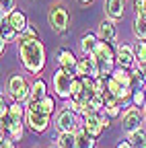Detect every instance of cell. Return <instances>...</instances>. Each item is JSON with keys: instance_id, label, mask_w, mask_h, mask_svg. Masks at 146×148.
I'll return each mask as SVG.
<instances>
[{"instance_id": "cell-1", "label": "cell", "mask_w": 146, "mask_h": 148, "mask_svg": "<svg viewBox=\"0 0 146 148\" xmlns=\"http://www.w3.org/2000/svg\"><path fill=\"white\" fill-rule=\"evenodd\" d=\"M16 51H19V60L23 68L29 74H41L45 64H47V56H45V45L39 39L37 33H29L25 31L19 41H16Z\"/></svg>"}, {"instance_id": "cell-2", "label": "cell", "mask_w": 146, "mask_h": 148, "mask_svg": "<svg viewBox=\"0 0 146 148\" xmlns=\"http://www.w3.org/2000/svg\"><path fill=\"white\" fill-rule=\"evenodd\" d=\"M6 95L12 101H19L27 107V101H29V95H31V84H27V80L21 74H12L6 82Z\"/></svg>"}, {"instance_id": "cell-3", "label": "cell", "mask_w": 146, "mask_h": 148, "mask_svg": "<svg viewBox=\"0 0 146 148\" xmlns=\"http://www.w3.org/2000/svg\"><path fill=\"white\" fill-rule=\"evenodd\" d=\"M109 123H111V119H109L105 113H88V115H82V121H80V127L84 130L86 134H90L93 138H99L101 132L105 127H109Z\"/></svg>"}, {"instance_id": "cell-4", "label": "cell", "mask_w": 146, "mask_h": 148, "mask_svg": "<svg viewBox=\"0 0 146 148\" xmlns=\"http://www.w3.org/2000/svg\"><path fill=\"white\" fill-rule=\"evenodd\" d=\"M47 21H49V27L56 33H66L68 31V21H70L68 8L64 4H51L49 6V14H47Z\"/></svg>"}, {"instance_id": "cell-5", "label": "cell", "mask_w": 146, "mask_h": 148, "mask_svg": "<svg viewBox=\"0 0 146 148\" xmlns=\"http://www.w3.org/2000/svg\"><path fill=\"white\" fill-rule=\"evenodd\" d=\"M142 123H144V113H140V107H127L123 111V115H121V130L127 134H132V132H138V130H142Z\"/></svg>"}, {"instance_id": "cell-6", "label": "cell", "mask_w": 146, "mask_h": 148, "mask_svg": "<svg viewBox=\"0 0 146 148\" xmlns=\"http://www.w3.org/2000/svg\"><path fill=\"white\" fill-rule=\"evenodd\" d=\"M53 92H56V97L58 99H70L72 97V92H70V86H72V76L70 74H66L62 68H58L56 72H53Z\"/></svg>"}, {"instance_id": "cell-7", "label": "cell", "mask_w": 146, "mask_h": 148, "mask_svg": "<svg viewBox=\"0 0 146 148\" xmlns=\"http://www.w3.org/2000/svg\"><path fill=\"white\" fill-rule=\"evenodd\" d=\"M25 125L31 130L33 134H43L45 130L49 127V115L39 113V111H33V109H27V113H25Z\"/></svg>"}, {"instance_id": "cell-8", "label": "cell", "mask_w": 146, "mask_h": 148, "mask_svg": "<svg viewBox=\"0 0 146 148\" xmlns=\"http://www.w3.org/2000/svg\"><path fill=\"white\" fill-rule=\"evenodd\" d=\"M58 64H60V68H62L66 74H70L72 78L78 76V58L74 56V51H72V49L62 47V49L58 51Z\"/></svg>"}, {"instance_id": "cell-9", "label": "cell", "mask_w": 146, "mask_h": 148, "mask_svg": "<svg viewBox=\"0 0 146 148\" xmlns=\"http://www.w3.org/2000/svg\"><path fill=\"white\" fill-rule=\"evenodd\" d=\"M56 127H58V132H76L80 127V121H78L76 113H72L68 109H62L56 115Z\"/></svg>"}, {"instance_id": "cell-10", "label": "cell", "mask_w": 146, "mask_h": 148, "mask_svg": "<svg viewBox=\"0 0 146 148\" xmlns=\"http://www.w3.org/2000/svg\"><path fill=\"white\" fill-rule=\"evenodd\" d=\"M115 62H117V66H121V68H134V66H138L136 64V53H134V47L132 45H127V43H121L117 49H115Z\"/></svg>"}, {"instance_id": "cell-11", "label": "cell", "mask_w": 146, "mask_h": 148, "mask_svg": "<svg viewBox=\"0 0 146 148\" xmlns=\"http://www.w3.org/2000/svg\"><path fill=\"white\" fill-rule=\"evenodd\" d=\"M97 37H99L101 41H109V43H113L117 39V29H115V23L111 21V18H105V21L99 23Z\"/></svg>"}, {"instance_id": "cell-12", "label": "cell", "mask_w": 146, "mask_h": 148, "mask_svg": "<svg viewBox=\"0 0 146 148\" xmlns=\"http://www.w3.org/2000/svg\"><path fill=\"white\" fill-rule=\"evenodd\" d=\"M78 76H90V78L99 76V68H97V62L93 56L78 58Z\"/></svg>"}, {"instance_id": "cell-13", "label": "cell", "mask_w": 146, "mask_h": 148, "mask_svg": "<svg viewBox=\"0 0 146 148\" xmlns=\"http://www.w3.org/2000/svg\"><path fill=\"white\" fill-rule=\"evenodd\" d=\"M6 21L14 27V31L16 33H25L27 31V27H29V21H27V14L23 12V10H19V8H14L12 12H8L6 14Z\"/></svg>"}, {"instance_id": "cell-14", "label": "cell", "mask_w": 146, "mask_h": 148, "mask_svg": "<svg viewBox=\"0 0 146 148\" xmlns=\"http://www.w3.org/2000/svg\"><path fill=\"white\" fill-rule=\"evenodd\" d=\"M45 95H47V82H45L43 78H35L33 84H31V95H29L27 107H29V105H35L37 101H41Z\"/></svg>"}, {"instance_id": "cell-15", "label": "cell", "mask_w": 146, "mask_h": 148, "mask_svg": "<svg viewBox=\"0 0 146 148\" xmlns=\"http://www.w3.org/2000/svg\"><path fill=\"white\" fill-rule=\"evenodd\" d=\"M101 113H105L109 119H115V117H119L121 115V105H119V101L115 99V97H105L103 99V111Z\"/></svg>"}, {"instance_id": "cell-16", "label": "cell", "mask_w": 146, "mask_h": 148, "mask_svg": "<svg viewBox=\"0 0 146 148\" xmlns=\"http://www.w3.org/2000/svg\"><path fill=\"white\" fill-rule=\"evenodd\" d=\"M27 109L39 111V113H45V115H51V113H56V99H53L51 95H45L41 101H37L35 105H29Z\"/></svg>"}, {"instance_id": "cell-17", "label": "cell", "mask_w": 146, "mask_h": 148, "mask_svg": "<svg viewBox=\"0 0 146 148\" xmlns=\"http://www.w3.org/2000/svg\"><path fill=\"white\" fill-rule=\"evenodd\" d=\"M78 45H80L82 56H93L95 49H97V45H99V37H97V33H86V35H82V39H80Z\"/></svg>"}, {"instance_id": "cell-18", "label": "cell", "mask_w": 146, "mask_h": 148, "mask_svg": "<svg viewBox=\"0 0 146 148\" xmlns=\"http://www.w3.org/2000/svg\"><path fill=\"white\" fill-rule=\"evenodd\" d=\"M103 8H105V14L111 18V21H117V18L123 16V2L121 0H105Z\"/></svg>"}, {"instance_id": "cell-19", "label": "cell", "mask_w": 146, "mask_h": 148, "mask_svg": "<svg viewBox=\"0 0 146 148\" xmlns=\"http://www.w3.org/2000/svg\"><path fill=\"white\" fill-rule=\"evenodd\" d=\"M146 86V76L140 66H134L132 72H130V88L136 90V88H144Z\"/></svg>"}, {"instance_id": "cell-20", "label": "cell", "mask_w": 146, "mask_h": 148, "mask_svg": "<svg viewBox=\"0 0 146 148\" xmlns=\"http://www.w3.org/2000/svg\"><path fill=\"white\" fill-rule=\"evenodd\" d=\"M74 136H76V148H95V146H97L95 138L90 136V134H86L82 127H78V130H76Z\"/></svg>"}, {"instance_id": "cell-21", "label": "cell", "mask_w": 146, "mask_h": 148, "mask_svg": "<svg viewBox=\"0 0 146 148\" xmlns=\"http://www.w3.org/2000/svg\"><path fill=\"white\" fill-rule=\"evenodd\" d=\"M56 148H76L74 132H60L56 138Z\"/></svg>"}, {"instance_id": "cell-22", "label": "cell", "mask_w": 146, "mask_h": 148, "mask_svg": "<svg viewBox=\"0 0 146 148\" xmlns=\"http://www.w3.org/2000/svg\"><path fill=\"white\" fill-rule=\"evenodd\" d=\"M23 130H25V121H10V125L4 132L12 142H19V140H23Z\"/></svg>"}, {"instance_id": "cell-23", "label": "cell", "mask_w": 146, "mask_h": 148, "mask_svg": "<svg viewBox=\"0 0 146 148\" xmlns=\"http://www.w3.org/2000/svg\"><path fill=\"white\" fill-rule=\"evenodd\" d=\"M130 68H121V66H115L113 72H111V78L117 80L121 86H130Z\"/></svg>"}, {"instance_id": "cell-24", "label": "cell", "mask_w": 146, "mask_h": 148, "mask_svg": "<svg viewBox=\"0 0 146 148\" xmlns=\"http://www.w3.org/2000/svg\"><path fill=\"white\" fill-rule=\"evenodd\" d=\"M0 35H2V39L8 43V41H14L19 33H16V31H14V27H12V25L6 21V18H4V23L0 25Z\"/></svg>"}, {"instance_id": "cell-25", "label": "cell", "mask_w": 146, "mask_h": 148, "mask_svg": "<svg viewBox=\"0 0 146 148\" xmlns=\"http://www.w3.org/2000/svg\"><path fill=\"white\" fill-rule=\"evenodd\" d=\"M127 140H130V144L134 148H144L146 146V132H144V130L132 132V134H127Z\"/></svg>"}, {"instance_id": "cell-26", "label": "cell", "mask_w": 146, "mask_h": 148, "mask_svg": "<svg viewBox=\"0 0 146 148\" xmlns=\"http://www.w3.org/2000/svg\"><path fill=\"white\" fill-rule=\"evenodd\" d=\"M134 53H136V64H138V66L146 64V39H138V41H136Z\"/></svg>"}, {"instance_id": "cell-27", "label": "cell", "mask_w": 146, "mask_h": 148, "mask_svg": "<svg viewBox=\"0 0 146 148\" xmlns=\"http://www.w3.org/2000/svg\"><path fill=\"white\" fill-rule=\"evenodd\" d=\"M132 31H134V35L138 39H146V18L136 16L134 23H132Z\"/></svg>"}, {"instance_id": "cell-28", "label": "cell", "mask_w": 146, "mask_h": 148, "mask_svg": "<svg viewBox=\"0 0 146 148\" xmlns=\"http://www.w3.org/2000/svg\"><path fill=\"white\" fill-rule=\"evenodd\" d=\"M132 105L134 107H144L146 105V86L132 90Z\"/></svg>"}, {"instance_id": "cell-29", "label": "cell", "mask_w": 146, "mask_h": 148, "mask_svg": "<svg viewBox=\"0 0 146 148\" xmlns=\"http://www.w3.org/2000/svg\"><path fill=\"white\" fill-rule=\"evenodd\" d=\"M95 92L101 95L103 99L109 97V90H107V76H97L95 78Z\"/></svg>"}, {"instance_id": "cell-30", "label": "cell", "mask_w": 146, "mask_h": 148, "mask_svg": "<svg viewBox=\"0 0 146 148\" xmlns=\"http://www.w3.org/2000/svg\"><path fill=\"white\" fill-rule=\"evenodd\" d=\"M121 88H123V86H121L117 80H113L111 76H107V90H109V95H111V97L117 99V95L121 92Z\"/></svg>"}, {"instance_id": "cell-31", "label": "cell", "mask_w": 146, "mask_h": 148, "mask_svg": "<svg viewBox=\"0 0 146 148\" xmlns=\"http://www.w3.org/2000/svg\"><path fill=\"white\" fill-rule=\"evenodd\" d=\"M117 101H119L121 107H125L127 103H132V88H130V86H123L121 92L117 95Z\"/></svg>"}, {"instance_id": "cell-32", "label": "cell", "mask_w": 146, "mask_h": 148, "mask_svg": "<svg viewBox=\"0 0 146 148\" xmlns=\"http://www.w3.org/2000/svg\"><path fill=\"white\" fill-rule=\"evenodd\" d=\"M64 109H68V111H72V113H76V115H80V103H78V99H74V97H70V99H66V103H64Z\"/></svg>"}, {"instance_id": "cell-33", "label": "cell", "mask_w": 146, "mask_h": 148, "mask_svg": "<svg viewBox=\"0 0 146 148\" xmlns=\"http://www.w3.org/2000/svg\"><path fill=\"white\" fill-rule=\"evenodd\" d=\"M84 84H82V78L80 76H74L72 78V86H70V92H72V97H78L80 92H82Z\"/></svg>"}, {"instance_id": "cell-34", "label": "cell", "mask_w": 146, "mask_h": 148, "mask_svg": "<svg viewBox=\"0 0 146 148\" xmlns=\"http://www.w3.org/2000/svg\"><path fill=\"white\" fill-rule=\"evenodd\" d=\"M134 10H136V16L146 18V0H134Z\"/></svg>"}, {"instance_id": "cell-35", "label": "cell", "mask_w": 146, "mask_h": 148, "mask_svg": "<svg viewBox=\"0 0 146 148\" xmlns=\"http://www.w3.org/2000/svg\"><path fill=\"white\" fill-rule=\"evenodd\" d=\"M8 113V103H6V97H4V92L0 90V121H2Z\"/></svg>"}, {"instance_id": "cell-36", "label": "cell", "mask_w": 146, "mask_h": 148, "mask_svg": "<svg viewBox=\"0 0 146 148\" xmlns=\"http://www.w3.org/2000/svg\"><path fill=\"white\" fill-rule=\"evenodd\" d=\"M0 8L4 10V14H8V12H12L16 6H14V0H0Z\"/></svg>"}, {"instance_id": "cell-37", "label": "cell", "mask_w": 146, "mask_h": 148, "mask_svg": "<svg viewBox=\"0 0 146 148\" xmlns=\"http://www.w3.org/2000/svg\"><path fill=\"white\" fill-rule=\"evenodd\" d=\"M115 148H134V146L130 144V140H119V142L115 144Z\"/></svg>"}, {"instance_id": "cell-38", "label": "cell", "mask_w": 146, "mask_h": 148, "mask_svg": "<svg viewBox=\"0 0 146 148\" xmlns=\"http://www.w3.org/2000/svg\"><path fill=\"white\" fill-rule=\"evenodd\" d=\"M4 47H6V41L2 39V35H0V56L4 53Z\"/></svg>"}, {"instance_id": "cell-39", "label": "cell", "mask_w": 146, "mask_h": 148, "mask_svg": "<svg viewBox=\"0 0 146 148\" xmlns=\"http://www.w3.org/2000/svg\"><path fill=\"white\" fill-rule=\"evenodd\" d=\"M4 18H6V14H4V10H2V8H0V25L4 23Z\"/></svg>"}, {"instance_id": "cell-40", "label": "cell", "mask_w": 146, "mask_h": 148, "mask_svg": "<svg viewBox=\"0 0 146 148\" xmlns=\"http://www.w3.org/2000/svg\"><path fill=\"white\" fill-rule=\"evenodd\" d=\"M78 2H80V4H90L93 0H78Z\"/></svg>"}, {"instance_id": "cell-41", "label": "cell", "mask_w": 146, "mask_h": 148, "mask_svg": "<svg viewBox=\"0 0 146 148\" xmlns=\"http://www.w3.org/2000/svg\"><path fill=\"white\" fill-rule=\"evenodd\" d=\"M140 68H142V72H144V76H146V64H142Z\"/></svg>"}, {"instance_id": "cell-42", "label": "cell", "mask_w": 146, "mask_h": 148, "mask_svg": "<svg viewBox=\"0 0 146 148\" xmlns=\"http://www.w3.org/2000/svg\"><path fill=\"white\" fill-rule=\"evenodd\" d=\"M144 123H146V105H144Z\"/></svg>"}, {"instance_id": "cell-43", "label": "cell", "mask_w": 146, "mask_h": 148, "mask_svg": "<svg viewBox=\"0 0 146 148\" xmlns=\"http://www.w3.org/2000/svg\"><path fill=\"white\" fill-rule=\"evenodd\" d=\"M121 2H123V0H121Z\"/></svg>"}]
</instances>
